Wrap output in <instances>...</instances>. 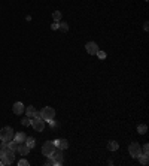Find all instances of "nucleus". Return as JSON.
I'll use <instances>...</instances> for the list:
<instances>
[{
	"instance_id": "f257e3e1",
	"label": "nucleus",
	"mask_w": 149,
	"mask_h": 166,
	"mask_svg": "<svg viewBox=\"0 0 149 166\" xmlns=\"http://www.w3.org/2000/svg\"><path fill=\"white\" fill-rule=\"evenodd\" d=\"M13 129L9 127V126H6V127H3L2 130H0V141L2 142H9L13 139Z\"/></svg>"
},
{
	"instance_id": "f03ea898",
	"label": "nucleus",
	"mask_w": 149,
	"mask_h": 166,
	"mask_svg": "<svg viewBox=\"0 0 149 166\" xmlns=\"http://www.w3.org/2000/svg\"><path fill=\"white\" fill-rule=\"evenodd\" d=\"M40 117H42V120H43L45 123L51 121V120L55 118V109L51 108V106H45L43 109L40 111Z\"/></svg>"
},
{
	"instance_id": "7ed1b4c3",
	"label": "nucleus",
	"mask_w": 149,
	"mask_h": 166,
	"mask_svg": "<svg viewBox=\"0 0 149 166\" xmlns=\"http://www.w3.org/2000/svg\"><path fill=\"white\" fill-rule=\"evenodd\" d=\"M30 126H33L36 132H43L45 130V121L39 117H30Z\"/></svg>"
},
{
	"instance_id": "20e7f679",
	"label": "nucleus",
	"mask_w": 149,
	"mask_h": 166,
	"mask_svg": "<svg viewBox=\"0 0 149 166\" xmlns=\"http://www.w3.org/2000/svg\"><path fill=\"white\" fill-rule=\"evenodd\" d=\"M55 150H57V147L54 144V141H46L45 144H43V147H42V154L45 156V157H49Z\"/></svg>"
},
{
	"instance_id": "39448f33",
	"label": "nucleus",
	"mask_w": 149,
	"mask_h": 166,
	"mask_svg": "<svg viewBox=\"0 0 149 166\" xmlns=\"http://www.w3.org/2000/svg\"><path fill=\"white\" fill-rule=\"evenodd\" d=\"M51 157L54 159V163H55V166H60L63 165V162H64V156H63V150H55L52 154H51Z\"/></svg>"
},
{
	"instance_id": "423d86ee",
	"label": "nucleus",
	"mask_w": 149,
	"mask_h": 166,
	"mask_svg": "<svg viewBox=\"0 0 149 166\" xmlns=\"http://www.w3.org/2000/svg\"><path fill=\"white\" fill-rule=\"evenodd\" d=\"M128 153H130V156H133V157H139V156L142 154V148H140V144H137V142H133V144H130V147H128Z\"/></svg>"
},
{
	"instance_id": "0eeeda50",
	"label": "nucleus",
	"mask_w": 149,
	"mask_h": 166,
	"mask_svg": "<svg viewBox=\"0 0 149 166\" xmlns=\"http://www.w3.org/2000/svg\"><path fill=\"white\" fill-rule=\"evenodd\" d=\"M85 49H87L88 54L95 55L97 54V51H99V45L95 44V42H88V44L85 45Z\"/></svg>"
},
{
	"instance_id": "6e6552de",
	"label": "nucleus",
	"mask_w": 149,
	"mask_h": 166,
	"mask_svg": "<svg viewBox=\"0 0 149 166\" xmlns=\"http://www.w3.org/2000/svg\"><path fill=\"white\" fill-rule=\"evenodd\" d=\"M12 111H13V114H17V115H21L25 108H24L23 102H17V103H13V106H12Z\"/></svg>"
},
{
	"instance_id": "1a4fd4ad",
	"label": "nucleus",
	"mask_w": 149,
	"mask_h": 166,
	"mask_svg": "<svg viewBox=\"0 0 149 166\" xmlns=\"http://www.w3.org/2000/svg\"><path fill=\"white\" fill-rule=\"evenodd\" d=\"M54 144H55L58 150H67L69 148V141L67 139H57V141H54Z\"/></svg>"
},
{
	"instance_id": "9d476101",
	"label": "nucleus",
	"mask_w": 149,
	"mask_h": 166,
	"mask_svg": "<svg viewBox=\"0 0 149 166\" xmlns=\"http://www.w3.org/2000/svg\"><path fill=\"white\" fill-rule=\"evenodd\" d=\"M17 151H18V153H20L21 156H27V154H28V151H30V148H28V147H27V145H25V144L23 142V144L18 145Z\"/></svg>"
},
{
	"instance_id": "9b49d317",
	"label": "nucleus",
	"mask_w": 149,
	"mask_h": 166,
	"mask_svg": "<svg viewBox=\"0 0 149 166\" xmlns=\"http://www.w3.org/2000/svg\"><path fill=\"white\" fill-rule=\"evenodd\" d=\"M25 138H27V136H25V133H23V132H18V133L13 135V139H15L17 142H20V144H23L24 141H25Z\"/></svg>"
},
{
	"instance_id": "f8f14e48",
	"label": "nucleus",
	"mask_w": 149,
	"mask_h": 166,
	"mask_svg": "<svg viewBox=\"0 0 149 166\" xmlns=\"http://www.w3.org/2000/svg\"><path fill=\"white\" fill-rule=\"evenodd\" d=\"M24 144H25L27 147H28V148H30V150H32V148H35L36 141L33 139V138H28V136H27V138H25V141H24Z\"/></svg>"
},
{
	"instance_id": "ddd939ff",
	"label": "nucleus",
	"mask_w": 149,
	"mask_h": 166,
	"mask_svg": "<svg viewBox=\"0 0 149 166\" xmlns=\"http://www.w3.org/2000/svg\"><path fill=\"white\" fill-rule=\"evenodd\" d=\"M25 114H27V117H35V114H36L35 106H33V105L27 106V108H25Z\"/></svg>"
},
{
	"instance_id": "4468645a",
	"label": "nucleus",
	"mask_w": 149,
	"mask_h": 166,
	"mask_svg": "<svg viewBox=\"0 0 149 166\" xmlns=\"http://www.w3.org/2000/svg\"><path fill=\"white\" fill-rule=\"evenodd\" d=\"M119 148V144L116 142V141H110L109 144H107V150H110V151H116Z\"/></svg>"
},
{
	"instance_id": "2eb2a0df",
	"label": "nucleus",
	"mask_w": 149,
	"mask_h": 166,
	"mask_svg": "<svg viewBox=\"0 0 149 166\" xmlns=\"http://www.w3.org/2000/svg\"><path fill=\"white\" fill-rule=\"evenodd\" d=\"M139 162H140V165H148V162H149L148 154H140L139 156Z\"/></svg>"
},
{
	"instance_id": "dca6fc26",
	"label": "nucleus",
	"mask_w": 149,
	"mask_h": 166,
	"mask_svg": "<svg viewBox=\"0 0 149 166\" xmlns=\"http://www.w3.org/2000/svg\"><path fill=\"white\" fill-rule=\"evenodd\" d=\"M137 132L140 133V135H145V133L148 132V126H146V124H139Z\"/></svg>"
},
{
	"instance_id": "f3484780",
	"label": "nucleus",
	"mask_w": 149,
	"mask_h": 166,
	"mask_svg": "<svg viewBox=\"0 0 149 166\" xmlns=\"http://www.w3.org/2000/svg\"><path fill=\"white\" fill-rule=\"evenodd\" d=\"M8 145H9V148H11V150H13V151H17V148H18V145H20V142H17L15 139H12V141H9V142H8Z\"/></svg>"
},
{
	"instance_id": "a211bd4d",
	"label": "nucleus",
	"mask_w": 149,
	"mask_h": 166,
	"mask_svg": "<svg viewBox=\"0 0 149 166\" xmlns=\"http://www.w3.org/2000/svg\"><path fill=\"white\" fill-rule=\"evenodd\" d=\"M52 18H54V21H60V20H61V12L55 11L54 14H52Z\"/></svg>"
},
{
	"instance_id": "6ab92c4d",
	"label": "nucleus",
	"mask_w": 149,
	"mask_h": 166,
	"mask_svg": "<svg viewBox=\"0 0 149 166\" xmlns=\"http://www.w3.org/2000/svg\"><path fill=\"white\" fill-rule=\"evenodd\" d=\"M58 29H61L63 32H67V30H69V24H67V22H60Z\"/></svg>"
},
{
	"instance_id": "aec40b11",
	"label": "nucleus",
	"mask_w": 149,
	"mask_h": 166,
	"mask_svg": "<svg viewBox=\"0 0 149 166\" xmlns=\"http://www.w3.org/2000/svg\"><path fill=\"white\" fill-rule=\"evenodd\" d=\"M45 165H48V166H55V163H54V159L49 156L48 159H46V162H45Z\"/></svg>"
},
{
	"instance_id": "412c9836",
	"label": "nucleus",
	"mask_w": 149,
	"mask_h": 166,
	"mask_svg": "<svg viewBox=\"0 0 149 166\" xmlns=\"http://www.w3.org/2000/svg\"><path fill=\"white\" fill-rule=\"evenodd\" d=\"M142 154H148L149 156V144H145L142 148Z\"/></svg>"
},
{
	"instance_id": "4be33fe9",
	"label": "nucleus",
	"mask_w": 149,
	"mask_h": 166,
	"mask_svg": "<svg viewBox=\"0 0 149 166\" xmlns=\"http://www.w3.org/2000/svg\"><path fill=\"white\" fill-rule=\"evenodd\" d=\"M97 57H99L100 60H104V58H106V53H104V51H100V49H99V51H97Z\"/></svg>"
},
{
	"instance_id": "5701e85b",
	"label": "nucleus",
	"mask_w": 149,
	"mask_h": 166,
	"mask_svg": "<svg viewBox=\"0 0 149 166\" xmlns=\"http://www.w3.org/2000/svg\"><path fill=\"white\" fill-rule=\"evenodd\" d=\"M21 123H23V126H30V117H25V118H23Z\"/></svg>"
},
{
	"instance_id": "b1692460",
	"label": "nucleus",
	"mask_w": 149,
	"mask_h": 166,
	"mask_svg": "<svg viewBox=\"0 0 149 166\" xmlns=\"http://www.w3.org/2000/svg\"><path fill=\"white\" fill-rule=\"evenodd\" d=\"M28 165H30V163H28L25 159H21V160L18 162V166H28Z\"/></svg>"
},
{
	"instance_id": "393cba45",
	"label": "nucleus",
	"mask_w": 149,
	"mask_h": 166,
	"mask_svg": "<svg viewBox=\"0 0 149 166\" xmlns=\"http://www.w3.org/2000/svg\"><path fill=\"white\" fill-rule=\"evenodd\" d=\"M58 26H60V21H54V24L51 26V29H52V30H57Z\"/></svg>"
},
{
	"instance_id": "a878e982",
	"label": "nucleus",
	"mask_w": 149,
	"mask_h": 166,
	"mask_svg": "<svg viewBox=\"0 0 149 166\" xmlns=\"http://www.w3.org/2000/svg\"><path fill=\"white\" fill-rule=\"evenodd\" d=\"M146 2H148V0H146Z\"/></svg>"
}]
</instances>
